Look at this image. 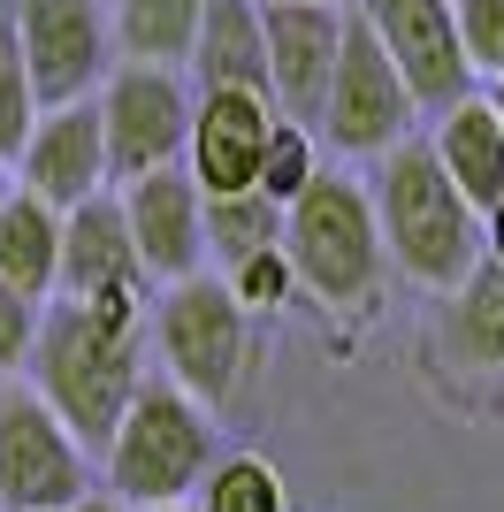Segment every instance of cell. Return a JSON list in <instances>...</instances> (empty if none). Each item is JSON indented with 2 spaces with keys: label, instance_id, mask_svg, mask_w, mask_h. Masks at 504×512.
<instances>
[{
  "label": "cell",
  "instance_id": "7a4b0ae2",
  "mask_svg": "<svg viewBox=\"0 0 504 512\" xmlns=\"http://www.w3.org/2000/svg\"><path fill=\"white\" fill-rule=\"evenodd\" d=\"M367 207H375L382 260H390L405 283L451 291V283L482 260V222H474V207L451 192V176L436 169V153L420 146V138H398L390 153H375Z\"/></svg>",
  "mask_w": 504,
  "mask_h": 512
},
{
  "label": "cell",
  "instance_id": "5bb4252c",
  "mask_svg": "<svg viewBox=\"0 0 504 512\" xmlns=\"http://www.w3.org/2000/svg\"><path fill=\"white\" fill-rule=\"evenodd\" d=\"M275 107L260 92H191V130H184V169L207 199L252 192L260 153H268Z\"/></svg>",
  "mask_w": 504,
  "mask_h": 512
},
{
  "label": "cell",
  "instance_id": "ac0fdd59",
  "mask_svg": "<svg viewBox=\"0 0 504 512\" xmlns=\"http://www.w3.org/2000/svg\"><path fill=\"white\" fill-rule=\"evenodd\" d=\"M54 268H62V214L31 192H8L0 207V283H16L23 299H54Z\"/></svg>",
  "mask_w": 504,
  "mask_h": 512
},
{
  "label": "cell",
  "instance_id": "2e32d148",
  "mask_svg": "<svg viewBox=\"0 0 504 512\" xmlns=\"http://www.w3.org/2000/svg\"><path fill=\"white\" fill-rule=\"evenodd\" d=\"M191 92H260L268 100V46H260V0H207L184 54Z\"/></svg>",
  "mask_w": 504,
  "mask_h": 512
},
{
  "label": "cell",
  "instance_id": "4dcf8cb0",
  "mask_svg": "<svg viewBox=\"0 0 504 512\" xmlns=\"http://www.w3.org/2000/svg\"><path fill=\"white\" fill-rule=\"evenodd\" d=\"M8 192H16V176H8V169H0V207H8Z\"/></svg>",
  "mask_w": 504,
  "mask_h": 512
},
{
  "label": "cell",
  "instance_id": "d6a6232c",
  "mask_svg": "<svg viewBox=\"0 0 504 512\" xmlns=\"http://www.w3.org/2000/svg\"><path fill=\"white\" fill-rule=\"evenodd\" d=\"M344 8H352V0H344Z\"/></svg>",
  "mask_w": 504,
  "mask_h": 512
},
{
  "label": "cell",
  "instance_id": "484cf974",
  "mask_svg": "<svg viewBox=\"0 0 504 512\" xmlns=\"http://www.w3.org/2000/svg\"><path fill=\"white\" fill-rule=\"evenodd\" d=\"M459 54L474 77H504V0H451Z\"/></svg>",
  "mask_w": 504,
  "mask_h": 512
},
{
  "label": "cell",
  "instance_id": "277c9868",
  "mask_svg": "<svg viewBox=\"0 0 504 512\" xmlns=\"http://www.w3.org/2000/svg\"><path fill=\"white\" fill-rule=\"evenodd\" d=\"M214 459H222L214 413L199 398H184L168 375H146V383L130 390L123 421L107 428V444H100V490L123 512L184 505Z\"/></svg>",
  "mask_w": 504,
  "mask_h": 512
},
{
  "label": "cell",
  "instance_id": "ba28073f",
  "mask_svg": "<svg viewBox=\"0 0 504 512\" xmlns=\"http://www.w3.org/2000/svg\"><path fill=\"white\" fill-rule=\"evenodd\" d=\"M84 490H100L92 451L31 383H0V512H69Z\"/></svg>",
  "mask_w": 504,
  "mask_h": 512
},
{
  "label": "cell",
  "instance_id": "d4e9b609",
  "mask_svg": "<svg viewBox=\"0 0 504 512\" xmlns=\"http://www.w3.org/2000/svg\"><path fill=\"white\" fill-rule=\"evenodd\" d=\"M230 299L245 306L252 321H268V314H283V306L298 299V283H291V260H283V245L275 253H260V260H245V268H230Z\"/></svg>",
  "mask_w": 504,
  "mask_h": 512
},
{
  "label": "cell",
  "instance_id": "cb8c5ba5",
  "mask_svg": "<svg viewBox=\"0 0 504 512\" xmlns=\"http://www.w3.org/2000/svg\"><path fill=\"white\" fill-rule=\"evenodd\" d=\"M39 123V100H31V77H23V54H16V31H8V8H0V169L16 161V146L31 138Z\"/></svg>",
  "mask_w": 504,
  "mask_h": 512
},
{
  "label": "cell",
  "instance_id": "8992f818",
  "mask_svg": "<svg viewBox=\"0 0 504 512\" xmlns=\"http://www.w3.org/2000/svg\"><path fill=\"white\" fill-rule=\"evenodd\" d=\"M413 123H420V107H413V92H405V77L390 69V54L367 39V23L344 16L336 77H329L321 115H314L321 153H336V161H375V153H390L398 138H413Z\"/></svg>",
  "mask_w": 504,
  "mask_h": 512
},
{
  "label": "cell",
  "instance_id": "7402d4cb",
  "mask_svg": "<svg viewBox=\"0 0 504 512\" xmlns=\"http://www.w3.org/2000/svg\"><path fill=\"white\" fill-rule=\"evenodd\" d=\"M184 505L191 512H291V490H283L275 459H260V451H222Z\"/></svg>",
  "mask_w": 504,
  "mask_h": 512
},
{
  "label": "cell",
  "instance_id": "3957f363",
  "mask_svg": "<svg viewBox=\"0 0 504 512\" xmlns=\"http://www.w3.org/2000/svg\"><path fill=\"white\" fill-rule=\"evenodd\" d=\"M283 260H291V283L321 314H336V321L375 314L390 260H382V237H375L367 184H359L352 169L329 161V169L283 207Z\"/></svg>",
  "mask_w": 504,
  "mask_h": 512
},
{
  "label": "cell",
  "instance_id": "44dd1931",
  "mask_svg": "<svg viewBox=\"0 0 504 512\" xmlns=\"http://www.w3.org/2000/svg\"><path fill=\"white\" fill-rule=\"evenodd\" d=\"M283 245V207L260 192H230V199H207V268L230 276L245 260L275 253Z\"/></svg>",
  "mask_w": 504,
  "mask_h": 512
},
{
  "label": "cell",
  "instance_id": "83f0119b",
  "mask_svg": "<svg viewBox=\"0 0 504 512\" xmlns=\"http://www.w3.org/2000/svg\"><path fill=\"white\" fill-rule=\"evenodd\" d=\"M474 222H482V260H497V268H504V192L489 199V207L474 214Z\"/></svg>",
  "mask_w": 504,
  "mask_h": 512
},
{
  "label": "cell",
  "instance_id": "7c38bea8",
  "mask_svg": "<svg viewBox=\"0 0 504 512\" xmlns=\"http://www.w3.org/2000/svg\"><path fill=\"white\" fill-rule=\"evenodd\" d=\"M344 0H260V46H268V107L283 123L314 130L321 92L336 77V46H344Z\"/></svg>",
  "mask_w": 504,
  "mask_h": 512
},
{
  "label": "cell",
  "instance_id": "6da1fadb",
  "mask_svg": "<svg viewBox=\"0 0 504 512\" xmlns=\"http://www.w3.org/2000/svg\"><path fill=\"white\" fill-rule=\"evenodd\" d=\"M23 375H31V390L54 406V421L100 459L107 428L123 421L130 390L146 383V306H123V299H46Z\"/></svg>",
  "mask_w": 504,
  "mask_h": 512
},
{
  "label": "cell",
  "instance_id": "30bf717a",
  "mask_svg": "<svg viewBox=\"0 0 504 512\" xmlns=\"http://www.w3.org/2000/svg\"><path fill=\"white\" fill-rule=\"evenodd\" d=\"M115 207H123V230L138 245V268L153 291L207 276V192L191 184L184 161H161V169L115 184Z\"/></svg>",
  "mask_w": 504,
  "mask_h": 512
},
{
  "label": "cell",
  "instance_id": "4316f807",
  "mask_svg": "<svg viewBox=\"0 0 504 512\" xmlns=\"http://www.w3.org/2000/svg\"><path fill=\"white\" fill-rule=\"evenodd\" d=\"M31 337H39V299H23L16 283H0V375H23Z\"/></svg>",
  "mask_w": 504,
  "mask_h": 512
},
{
  "label": "cell",
  "instance_id": "603a6c76",
  "mask_svg": "<svg viewBox=\"0 0 504 512\" xmlns=\"http://www.w3.org/2000/svg\"><path fill=\"white\" fill-rule=\"evenodd\" d=\"M321 169H329V161H321V138H314L306 123H283V115H275L268 153H260V176H252V192L275 199V207H291V199L306 192Z\"/></svg>",
  "mask_w": 504,
  "mask_h": 512
},
{
  "label": "cell",
  "instance_id": "5b68a950",
  "mask_svg": "<svg viewBox=\"0 0 504 512\" xmlns=\"http://www.w3.org/2000/svg\"><path fill=\"white\" fill-rule=\"evenodd\" d=\"M146 352L161 360V375L199 406H230L237 383L252 367V314L230 299L222 276H184L161 283L146 299Z\"/></svg>",
  "mask_w": 504,
  "mask_h": 512
},
{
  "label": "cell",
  "instance_id": "9a60e30c",
  "mask_svg": "<svg viewBox=\"0 0 504 512\" xmlns=\"http://www.w3.org/2000/svg\"><path fill=\"white\" fill-rule=\"evenodd\" d=\"M54 299H123V306H146L153 299V283H146V268H138V245H130V230H123L115 192H92L84 207L62 214Z\"/></svg>",
  "mask_w": 504,
  "mask_h": 512
},
{
  "label": "cell",
  "instance_id": "e0dca14e",
  "mask_svg": "<svg viewBox=\"0 0 504 512\" xmlns=\"http://www.w3.org/2000/svg\"><path fill=\"white\" fill-rule=\"evenodd\" d=\"M420 146L436 153V169L451 176V192H459L474 214L504 192V130H497V115H489L482 92H466V100L436 107V130H428Z\"/></svg>",
  "mask_w": 504,
  "mask_h": 512
},
{
  "label": "cell",
  "instance_id": "4fadbf2b",
  "mask_svg": "<svg viewBox=\"0 0 504 512\" xmlns=\"http://www.w3.org/2000/svg\"><path fill=\"white\" fill-rule=\"evenodd\" d=\"M8 176H16V192L46 199L54 214H69V207H84L92 192H107V146H100V115H92V100L39 107V123H31V138L16 146Z\"/></svg>",
  "mask_w": 504,
  "mask_h": 512
},
{
  "label": "cell",
  "instance_id": "9c48e42d",
  "mask_svg": "<svg viewBox=\"0 0 504 512\" xmlns=\"http://www.w3.org/2000/svg\"><path fill=\"white\" fill-rule=\"evenodd\" d=\"M8 31H16V54L39 107L92 100V85L115 69L107 0H8Z\"/></svg>",
  "mask_w": 504,
  "mask_h": 512
},
{
  "label": "cell",
  "instance_id": "f1b7e54d",
  "mask_svg": "<svg viewBox=\"0 0 504 512\" xmlns=\"http://www.w3.org/2000/svg\"><path fill=\"white\" fill-rule=\"evenodd\" d=\"M69 512H123V505H115V497H107V490H84V497H77V505H69Z\"/></svg>",
  "mask_w": 504,
  "mask_h": 512
},
{
  "label": "cell",
  "instance_id": "1f68e13d",
  "mask_svg": "<svg viewBox=\"0 0 504 512\" xmlns=\"http://www.w3.org/2000/svg\"><path fill=\"white\" fill-rule=\"evenodd\" d=\"M146 512H191V505H146Z\"/></svg>",
  "mask_w": 504,
  "mask_h": 512
},
{
  "label": "cell",
  "instance_id": "d6986e66",
  "mask_svg": "<svg viewBox=\"0 0 504 512\" xmlns=\"http://www.w3.org/2000/svg\"><path fill=\"white\" fill-rule=\"evenodd\" d=\"M443 344L466 367H504V268L497 260H474L443 291Z\"/></svg>",
  "mask_w": 504,
  "mask_h": 512
},
{
  "label": "cell",
  "instance_id": "ffe728a7",
  "mask_svg": "<svg viewBox=\"0 0 504 512\" xmlns=\"http://www.w3.org/2000/svg\"><path fill=\"white\" fill-rule=\"evenodd\" d=\"M207 0H107V39L115 62H153V69H184L191 31H199Z\"/></svg>",
  "mask_w": 504,
  "mask_h": 512
},
{
  "label": "cell",
  "instance_id": "f546056e",
  "mask_svg": "<svg viewBox=\"0 0 504 512\" xmlns=\"http://www.w3.org/2000/svg\"><path fill=\"white\" fill-rule=\"evenodd\" d=\"M482 100H489V115H497V130H504V77H489V92H482Z\"/></svg>",
  "mask_w": 504,
  "mask_h": 512
},
{
  "label": "cell",
  "instance_id": "52a82bcc",
  "mask_svg": "<svg viewBox=\"0 0 504 512\" xmlns=\"http://www.w3.org/2000/svg\"><path fill=\"white\" fill-rule=\"evenodd\" d=\"M92 115H100V146H107V192L130 176L184 161V130H191V85L184 69H153V62H115L92 85Z\"/></svg>",
  "mask_w": 504,
  "mask_h": 512
},
{
  "label": "cell",
  "instance_id": "8fae6325",
  "mask_svg": "<svg viewBox=\"0 0 504 512\" xmlns=\"http://www.w3.org/2000/svg\"><path fill=\"white\" fill-rule=\"evenodd\" d=\"M352 16L367 23V39L390 54V69L405 77L420 115L466 100L474 92V69L459 54V23H451V0H352Z\"/></svg>",
  "mask_w": 504,
  "mask_h": 512
}]
</instances>
